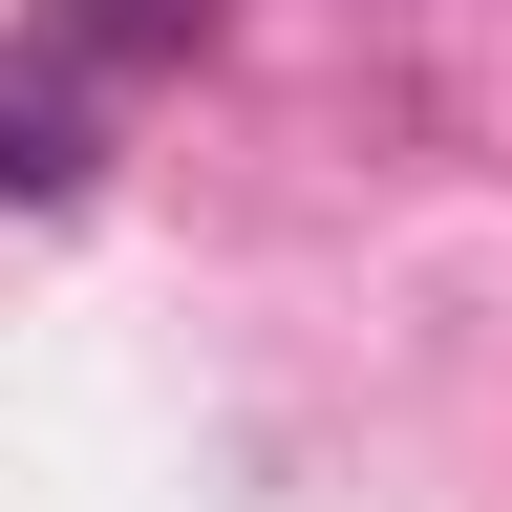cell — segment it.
Instances as JSON below:
<instances>
[{
    "label": "cell",
    "mask_w": 512,
    "mask_h": 512,
    "mask_svg": "<svg viewBox=\"0 0 512 512\" xmlns=\"http://www.w3.org/2000/svg\"><path fill=\"white\" fill-rule=\"evenodd\" d=\"M0 192H86V86L0 64Z\"/></svg>",
    "instance_id": "6da1fadb"
},
{
    "label": "cell",
    "mask_w": 512,
    "mask_h": 512,
    "mask_svg": "<svg viewBox=\"0 0 512 512\" xmlns=\"http://www.w3.org/2000/svg\"><path fill=\"white\" fill-rule=\"evenodd\" d=\"M64 22H86L107 64H171V43H192V0H64Z\"/></svg>",
    "instance_id": "7a4b0ae2"
}]
</instances>
